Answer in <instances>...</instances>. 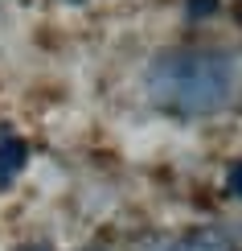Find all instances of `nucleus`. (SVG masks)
Masks as SVG:
<instances>
[{"label": "nucleus", "instance_id": "1", "mask_svg": "<svg viewBox=\"0 0 242 251\" xmlns=\"http://www.w3.org/2000/svg\"><path fill=\"white\" fill-rule=\"evenodd\" d=\"M144 87L148 99L168 116H218L238 95V62L222 50H160L144 70Z\"/></svg>", "mask_w": 242, "mask_h": 251}, {"label": "nucleus", "instance_id": "2", "mask_svg": "<svg viewBox=\"0 0 242 251\" xmlns=\"http://www.w3.org/2000/svg\"><path fill=\"white\" fill-rule=\"evenodd\" d=\"M25 165H29V144L21 136H0V190L13 185Z\"/></svg>", "mask_w": 242, "mask_h": 251}, {"label": "nucleus", "instance_id": "3", "mask_svg": "<svg viewBox=\"0 0 242 251\" xmlns=\"http://www.w3.org/2000/svg\"><path fill=\"white\" fill-rule=\"evenodd\" d=\"M168 251H234V243L222 235V231H214V226H201V231H193V235H185V239H176Z\"/></svg>", "mask_w": 242, "mask_h": 251}, {"label": "nucleus", "instance_id": "4", "mask_svg": "<svg viewBox=\"0 0 242 251\" xmlns=\"http://www.w3.org/2000/svg\"><path fill=\"white\" fill-rule=\"evenodd\" d=\"M189 17H209V13H218V0H189Z\"/></svg>", "mask_w": 242, "mask_h": 251}, {"label": "nucleus", "instance_id": "5", "mask_svg": "<svg viewBox=\"0 0 242 251\" xmlns=\"http://www.w3.org/2000/svg\"><path fill=\"white\" fill-rule=\"evenodd\" d=\"M226 190H230V194H234L238 202H242V161L234 165V169H230V177H226Z\"/></svg>", "mask_w": 242, "mask_h": 251}, {"label": "nucleus", "instance_id": "6", "mask_svg": "<svg viewBox=\"0 0 242 251\" xmlns=\"http://www.w3.org/2000/svg\"><path fill=\"white\" fill-rule=\"evenodd\" d=\"M17 251H49V247H37V243H29V247H17Z\"/></svg>", "mask_w": 242, "mask_h": 251}, {"label": "nucleus", "instance_id": "7", "mask_svg": "<svg viewBox=\"0 0 242 251\" xmlns=\"http://www.w3.org/2000/svg\"><path fill=\"white\" fill-rule=\"evenodd\" d=\"M74 4H82V0H74Z\"/></svg>", "mask_w": 242, "mask_h": 251}]
</instances>
